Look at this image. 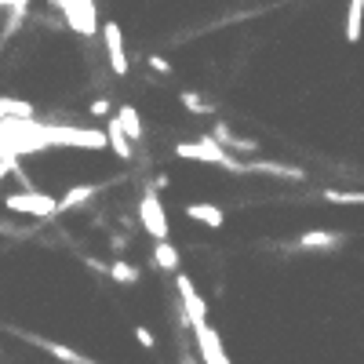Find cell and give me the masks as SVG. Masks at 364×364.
<instances>
[{
  "label": "cell",
  "mask_w": 364,
  "mask_h": 364,
  "mask_svg": "<svg viewBox=\"0 0 364 364\" xmlns=\"http://www.w3.org/2000/svg\"><path fill=\"white\" fill-rule=\"evenodd\" d=\"M175 157L179 161H201V164H215V168H226V171H237V175H244V161H237L230 153V149H222L211 135H201L197 142H179L175 146Z\"/></svg>",
  "instance_id": "6da1fadb"
},
{
  "label": "cell",
  "mask_w": 364,
  "mask_h": 364,
  "mask_svg": "<svg viewBox=\"0 0 364 364\" xmlns=\"http://www.w3.org/2000/svg\"><path fill=\"white\" fill-rule=\"evenodd\" d=\"M146 66H149V70H157L161 77H168V73H171L168 58H161V55H146Z\"/></svg>",
  "instance_id": "603a6c76"
},
{
  "label": "cell",
  "mask_w": 364,
  "mask_h": 364,
  "mask_svg": "<svg viewBox=\"0 0 364 364\" xmlns=\"http://www.w3.org/2000/svg\"><path fill=\"white\" fill-rule=\"evenodd\" d=\"M106 273H110V277H113L117 284H135L139 277H142V273H139V266H132V263H124V259H113L110 266H106Z\"/></svg>",
  "instance_id": "e0dca14e"
},
{
  "label": "cell",
  "mask_w": 364,
  "mask_h": 364,
  "mask_svg": "<svg viewBox=\"0 0 364 364\" xmlns=\"http://www.w3.org/2000/svg\"><path fill=\"white\" fill-rule=\"evenodd\" d=\"M0 8H8V0H0Z\"/></svg>",
  "instance_id": "d4e9b609"
},
{
  "label": "cell",
  "mask_w": 364,
  "mask_h": 364,
  "mask_svg": "<svg viewBox=\"0 0 364 364\" xmlns=\"http://www.w3.org/2000/svg\"><path fill=\"white\" fill-rule=\"evenodd\" d=\"M175 288H179V306H182V317L186 325H197V320H208V303L204 295L194 288V281H189L186 273L175 270Z\"/></svg>",
  "instance_id": "5b68a950"
},
{
  "label": "cell",
  "mask_w": 364,
  "mask_h": 364,
  "mask_svg": "<svg viewBox=\"0 0 364 364\" xmlns=\"http://www.w3.org/2000/svg\"><path fill=\"white\" fill-rule=\"evenodd\" d=\"M211 139H215L222 149H233V153H237V149H241V153H255V142H251V139H241L230 124H215V127H211Z\"/></svg>",
  "instance_id": "7c38bea8"
},
{
  "label": "cell",
  "mask_w": 364,
  "mask_h": 364,
  "mask_svg": "<svg viewBox=\"0 0 364 364\" xmlns=\"http://www.w3.org/2000/svg\"><path fill=\"white\" fill-rule=\"evenodd\" d=\"M179 263H182V255H179V248L171 244V241H157V244H153V266H157V270L175 273Z\"/></svg>",
  "instance_id": "2e32d148"
},
{
  "label": "cell",
  "mask_w": 364,
  "mask_h": 364,
  "mask_svg": "<svg viewBox=\"0 0 364 364\" xmlns=\"http://www.w3.org/2000/svg\"><path fill=\"white\" fill-rule=\"evenodd\" d=\"M179 102L186 106L189 113H215V106H211L201 92H189V88H186V92H179Z\"/></svg>",
  "instance_id": "d6986e66"
},
{
  "label": "cell",
  "mask_w": 364,
  "mask_h": 364,
  "mask_svg": "<svg viewBox=\"0 0 364 364\" xmlns=\"http://www.w3.org/2000/svg\"><path fill=\"white\" fill-rule=\"evenodd\" d=\"M113 117H117L120 132L127 135V142H132V146H135V142L146 135V132H142V117H139V110H135V106H127V102H124V106H117V113H113Z\"/></svg>",
  "instance_id": "8fae6325"
},
{
  "label": "cell",
  "mask_w": 364,
  "mask_h": 364,
  "mask_svg": "<svg viewBox=\"0 0 364 364\" xmlns=\"http://www.w3.org/2000/svg\"><path fill=\"white\" fill-rule=\"evenodd\" d=\"M88 113H92V117H110V113H113V110H110V99H92V102H88Z\"/></svg>",
  "instance_id": "44dd1931"
},
{
  "label": "cell",
  "mask_w": 364,
  "mask_h": 364,
  "mask_svg": "<svg viewBox=\"0 0 364 364\" xmlns=\"http://www.w3.org/2000/svg\"><path fill=\"white\" fill-rule=\"evenodd\" d=\"M139 222L146 230V237H153V241H168V215H164V204H161V194L153 186H146V194L139 201Z\"/></svg>",
  "instance_id": "3957f363"
},
{
  "label": "cell",
  "mask_w": 364,
  "mask_h": 364,
  "mask_svg": "<svg viewBox=\"0 0 364 364\" xmlns=\"http://www.w3.org/2000/svg\"><path fill=\"white\" fill-rule=\"evenodd\" d=\"M102 135H106V149H113V153H117L120 161H132V157H135V146L127 142V135L120 132V124H117V117H113V113L106 117Z\"/></svg>",
  "instance_id": "ba28073f"
},
{
  "label": "cell",
  "mask_w": 364,
  "mask_h": 364,
  "mask_svg": "<svg viewBox=\"0 0 364 364\" xmlns=\"http://www.w3.org/2000/svg\"><path fill=\"white\" fill-rule=\"evenodd\" d=\"M8 211H15V215H30V219H55V197L51 194H40V189H23V194H11L4 197Z\"/></svg>",
  "instance_id": "7a4b0ae2"
},
{
  "label": "cell",
  "mask_w": 364,
  "mask_h": 364,
  "mask_svg": "<svg viewBox=\"0 0 364 364\" xmlns=\"http://www.w3.org/2000/svg\"><path fill=\"white\" fill-rule=\"evenodd\" d=\"M23 339H30V342H37L40 350H48L55 360H62V364H95L92 357H84V353H77L73 346H66V342H48V339H37V335H23Z\"/></svg>",
  "instance_id": "9c48e42d"
},
{
  "label": "cell",
  "mask_w": 364,
  "mask_h": 364,
  "mask_svg": "<svg viewBox=\"0 0 364 364\" xmlns=\"http://www.w3.org/2000/svg\"><path fill=\"white\" fill-rule=\"evenodd\" d=\"M342 241H346V233H339V230H306L295 244L303 248V251H332Z\"/></svg>",
  "instance_id": "52a82bcc"
},
{
  "label": "cell",
  "mask_w": 364,
  "mask_h": 364,
  "mask_svg": "<svg viewBox=\"0 0 364 364\" xmlns=\"http://www.w3.org/2000/svg\"><path fill=\"white\" fill-rule=\"evenodd\" d=\"M320 197L328 204H360L364 201L360 189H320Z\"/></svg>",
  "instance_id": "ffe728a7"
},
{
  "label": "cell",
  "mask_w": 364,
  "mask_h": 364,
  "mask_svg": "<svg viewBox=\"0 0 364 364\" xmlns=\"http://www.w3.org/2000/svg\"><path fill=\"white\" fill-rule=\"evenodd\" d=\"M102 44H106V58H110V70L117 77H127V70H132V62H127V48H124V30L120 23H102Z\"/></svg>",
  "instance_id": "277c9868"
},
{
  "label": "cell",
  "mask_w": 364,
  "mask_h": 364,
  "mask_svg": "<svg viewBox=\"0 0 364 364\" xmlns=\"http://www.w3.org/2000/svg\"><path fill=\"white\" fill-rule=\"evenodd\" d=\"M189 328H194V335H197V353H201L204 364H230V357L222 350V339L208 320H197V325H189Z\"/></svg>",
  "instance_id": "8992f818"
},
{
  "label": "cell",
  "mask_w": 364,
  "mask_h": 364,
  "mask_svg": "<svg viewBox=\"0 0 364 364\" xmlns=\"http://www.w3.org/2000/svg\"><path fill=\"white\" fill-rule=\"evenodd\" d=\"M186 219H194V222H201L208 230H219L226 222L222 208H215V204H186Z\"/></svg>",
  "instance_id": "9a60e30c"
},
{
  "label": "cell",
  "mask_w": 364,
  "mask_h": 364,
  "mask_svg": "<svg viewBox=\"0 0 364 364\" xmlns=\"http://www.w3.org/2000/svg\"><path fill=\"white\" fill-rule=\"evenodd\" d=\"M244 168L248 171H259V175H263V171H266V175H277V179H306V171L303 168H291V164H273V161H244Z\"/></svg>",
  "instance_id": "4fadbf2b"
},
{
  "label": "cell",
  "mask_w": 364,
  "mask_h": 364,
  "mask_svg": "<svg viewBox=\"0 0 364 364\" xmlns=\"http://www.w3.org/2000/svg\"><path fill=\"white\" fill-rule=\"evenodd\" d=\"M0 117H4V120H33L37 117V106L26 102V99L0 95Z\"/></svg>",
  "instance_id": "5bb4252c"
},
{
  "label": "cell",
  "mask_w": 364,
  "mask_h": 364,
  "mask_svg": "<svg viewBox=\"0 0 364 364\" xmlns=\"http://www.w3.org/2000/svg\"><path fill=\"white\" fill-rule=\"evenodd\" d=\"M135 342H139V346H146V350H153V346H157L153 332H149L146 325H139V328H135Z\"/></svg>",
  "instance_id": "7402d4cb"
},
{
  "label": "cell",
  "mask_w": 364,
  "mask_h": 364,
  "mask_svg": "<svg viewBox=\"0 0 364 364\" xmlns=\"http://www.w3.org/2000/svg\"><path fill=\"white\" fill-rule=\"evenodd\" d=\"M360 11H364V0H350V8H346V40L350 44L360 40Z\"/></svg>",
  "instance_id": "ac0fdd59"
},
{
  "label": "cell",
  "mask_w": 364,
  "mask_h": 364,
  "mask_svg": "<svg viewBox=\"0 0 364 364\" xmlns=\"http://www.w3.org/2000/svg\"><path fill=\"white\" fill-rule=\"evenodd\" d=\"M95 189H99V186H92V182L70 186L62 197H55V211H58V215H66V211H73V208H80V204H88V201L95 197Z\"/></svg>",
  "instance_id": "30bf717a"
},
{
  "label": "cell",
  "mask_w": 364,
  "mask_h": 364,
  "mask_svg": "<svg viewBox=\"0 0 364 364\" xmlns=\"http://www.w3.org/2000/svg\"><path fill=\"white\" fill-rule=\"evenodd\" d=\"M182 364H197V360H194V357H189V353H186V357H182Z\"/></svg>",
  "instance_id": "cb8c5ba5"
}]
</instances>
